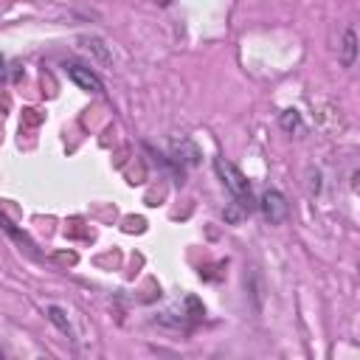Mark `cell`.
Returning <instances> with one entry per match:
<instances>
[{"label":"cell","instance_id":"6da1fadb","mask_svg":"<svg viewBox=\"0 0 360 360\" xmlns=\"http://www.w3.org/2000/svg\"><path fill=\"white\" fill-rule=\"evenodd\" d=\"M214 169H217V174L222 177V183H225L231 200H233L245 214H250V211L256 208V200H253V191H250V183L245 180V174H242L233 163H228V160H222V158L214 160Z\"/></svg>","mask_w":360,"mask_h":360},{"label":"cell","instance_id":"7a4b0ae2","mask_svg":"<svg viewBox=\"0 0 360 360\" xmlns=\"http://www.w3.org/2000/svg\"><path fill=\"white\" fill-rule=\"evenodd\" d=\"M65 70H68L70 82H73V84H79L82 90H87V93H101V90H104L101 79H98V76H96L90 68H84V65H79V62L65 65Z\"/></svg>","mask_w":360,"mask_h":360},{"label":"cell","instance_id":"3957f363","mask_svg":"<svg viewBox=\"0 0 360 360\" xmlns=\"http://www.w3.org/2000/svg\"><path fill=\"white\" fill-rule=\"evenodd\" d=\"M262 211H264V217L270 222H281L287 217V202H284V197L278 191H267L262 197Z\"/></svg>","mask_w":360,"mask_h":360},{"label":"cell","instance_id":"277c9868","mask_svg":"<svg viewBox=\"0 0 360 360\" xmlns=\"http://www.w3.org/2000/svg\"><path fill=\"white\" fill-rule=\"evenodd\" d=\"M343 62H346V65L354 62V31H352V28L346 31V56H343Z\"/></svg>","mask_w":360,"mask_h":360},{"label":"cell","instance_id":"5b68a950","mask_svg":"<svg viewBox=\"0 0 360 360\" xmlns=\"http://www.w3.org/2000/svg\"><path fill=\"white\" fill-rule=\"evenodd\" d=\"M155 3H158V6H169L172 0H155Z\"/></svg>","mask_w":360,"mask_h":360}]
</instances>
